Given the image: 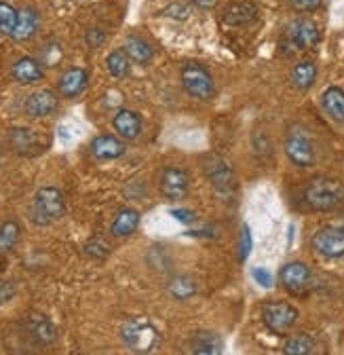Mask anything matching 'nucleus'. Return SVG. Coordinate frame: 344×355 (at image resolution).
<instances>
[{
	"label": "nucleus",
	"mask_w": 344,
	"mask_h": 355,
	"mask_svg": "<svg viewBox=\"0 0 344 355\" xmlns=\"http://www.w3.org/2000/svg\"><path fill=\"white\" fill-rule=\"evenodd\" d=\"M19 241V225L17 222H5L0 227V252H9Z\"/></svg>",
	"instance_id": "obj_29"
},
{
	"label": "nucleus",
	"mask_w": 344,
	"mask_h": 355,
	"mask_svg": "<svg viewBox=\"0 0 344 355\" xmlns=\"http://www.w3.org/2000/svg\"><path fill=\"white\" fill-rule=\"evenodd\" d=\"M305 201L315 211H329L344 201V187L332 178H315L305 189Z\"/></svg>",
	"instance_id": "obj_1"
},
{
	"label": "nucleus",
	"mask_w": 344,
	"mask_h": 355,
	"mask_svg": "<svg viewBox=\"0 0 344 355\" xmlns=\"http://www.w3.org/2000/svg\"><path fill=\"white\" fill-rule=\"evenodd\" d=\"M249 252H251V233H249L247 227H243V231H241V241H239V258H241V262L247 260Z\"/></svg>",
	"instance_id": "obj_34"
},
{
	"label": "nucleus",
	"mask_w": 344,
	"mask_h": 355,
	"mask_svg": "<svg viewBox=\"0 0 344 355\" xmlns=\"http://www.w3.org/2000/svg\"><path fill=\"white\" fill-rule=\"evenodd\" d=\"M285 153L291 159V163L300 165V167H311L315 165V150H313V142L309 140V136L300 129H291L289 136L285 140Z\"/></svg>",
	"instance_id": "obj_8"
},
{
	"label": "nucleus",
	"mask_w": 344,
	"mask_h": 355,
	"mask_svg": "<svg viewBox=\"0 0 344 355\" xmlns=\"http://www.w3.org/2000/svg\"><path fill=\"white\" fill-rule=\"evenodd\" d=\"M125 53L129 55V60H134L138 64H148L152 60V47L146 40L136 38V36L125 40Z\"/></svg>",
	"instance_id": "obj_23"
},
{
	"label": "nucleus",
	"mask_w": 344,
	"mask_h": 355,
	"mask_svg": "<svg viewBox=\"0 0 344 355\" xmlns=\"http://www.w3.org/2000/svg\"><path fill=\"white\" fill-rule=\"evenodd\" d=\"M283 351L287 355H309L315 351V340L307 334H298L293 338H289L283 347Z\"/></svg>",
	"instance_id": "obj_28"
},
{
	"label": "nucleus",
	"mask_w": 344,
	"mask_h": 355,
	"mask_svg": "<svg viewBox=\"0 0 344 355\" xmlns=\"http://www.w3.org/2000/svg\"><path fill=\"white\" fill-rule=\"evenodd\" d=\"M57 108V96L49 89H42L28 98L26 102V112L30 116H49Z\"/></svg>",
	"instance_id": "obj_13"
},
{
	"label": "nucleus",
	"mask_w": 344,
	"mask_h": 355,
	"mask_svg": "<svg viewBox=\"0 0 344 355\" xmlns=\"http://www.w3.org/2000/svg\"><path fill=\"white\" fill-rule=\"evenodd\" d=\"M9 140H11L13 150L24 155V157H34L49 146V138L45 136V133H38V131L26 129V127L13 129L9 133Z\"/></svg>",
	"instance_id": "obj_7"
},
{
	"label": "nucleus",
	"mask_w": 344,
	"mask_h": 355,
	"mask_svg": "<svg viewBox=\"0 0 344 355\" xmlns=\"http://www.w3.org/2000/svg\"><path fill=\"white\" fill-rule=\"evenodd\" d=\"M293 11L298 13H311V11H317L321 7L323 0H289Z\"/></svg>",
	"instance_id": "obj_33"
},
{
	"label": "nucleus",
	"mask_w": 344,
	"mask_h": 355,
	"mask_svg": "<svg viewBox=\"0 0 344 355\" xmlns=\"http://www.w3.org/2000/svg\"><path fill=\"white\" fill-rule=\"evenodd\" d=\"M108 252H110V245H108L102 237H96V239H91V241L87 243V254H89V256L104 258V256H108Z\"/></svg>",
	"instance_id": "obj_32"
},
{
	"label": "nucleus",
	"mask_w": 344,
	"mask_h": 355,
	"mask_svg": "<svg viewBox=\"0 0 344 355\" xmlns=\"http://www.w3.org/2000/svg\"><path fill=\"white\" fill-rule=\"evenodd\" d=\"M253 17H255V7L251 3H233L222 13V21L226 26H245Z\"/></svg>",
	"instance_id": "obj_18"
},
{
	"label": "nucleus",
	"mask_w": 344,
	"mask_h": 355,
	"mask_svg": "<svg viewBox=\"0 0 344 355\" xmlns=\"http://www.w3.org/2000/svg\"><path fill=\"white\" fill-rule=\"evenodd\" d=\"M38 28V15L34 9H24L17 13V24H15V30H13V38L15 40H28Z\"/></svg>",
	"instance_id": "obj_22"
},
{
	"label": "nucleus",
	"mask_w": 344,
	"mask_h": 355,
	"mask_svg": "<svg viewBox=\"0 0 344 355\" xmlns=\"http://www.w3.org/2000/svg\"><path fill=\"white\" fill-rule=\"evenodd\" d=\"M319 36H321L319 34V28L311 19H296L285 30L287 42L291 44L293 49H300V51L315 47V44L319 42Z\"/></svg>",
	"instance_id": "obj_9"
},
{
	"label": "nucleus",
	"mask_w": 344,
	"mask_h": 355,
	"mask_svg": "<svg viewBox=\"0 0 344 355\" xmlns=\"http://www.w3.org/2000/svg\"><path fill=\"white\" fill-rule=\"evenodd\" d=\"M13 78L17 83H24V85H30V83H38L42 78V68L36 60L32 58H21L15 62L13 66Z\"/></svg>",
	"instance_id": "obj_19"
},
{
	"label": "nucleus",
	"mask_w": 344,
	"mask_h": 355,
	"mask_svg": "<svg viewBox=\"0 0 344 355\" xmlns=\"http://www.w3.org/2000/svg\"><path fill=\"white\" fill-rule=\"evenodd\" d=\"M15 296V286L9 282H0V304L9 302Z\"/></svg>",
	"instance_id": "obj_38"
},
{
	"label": "nucleus",
	"mask_w": 344,
	"mask_h": 355,
	"mask_svg": "<svg viewBox=\"0 0 344 355\" xmlns=\"http://www.w3.org/2000/svg\"><path fill=\"white\" fill-rule=\"evenodd\" d=\"M251 275H253V279L260 284L262 288H273V275L269 271H264V269H253Z\"/></svg>",
	"instance_id": "obj_36"
},
{
	"label": "nucleus",
	"mask_w": 344,
	"mask_h": 355,
	"mask_svg": "<svg viewBox=\"0 0 344 355\" xmlns=\"http://www.w3.org/2000/svg\"><path fill=\"white\" fill-rule=\"evenodd\" d=\"M26 326H28L30 336H32L36 343H40V345H49V343H53V340H55V336H57L55 326H53L45 315L32 313V315L28 318Z\"/></svg>",
	"instance_id": "obj_15"
},
{
	"label": "nucleus",
	"mask_w": 344,
	"mask_h": 355,
	"mask_svg": "<svg viewBox=\"0 0 344 355\" xmlns=\"http://www.w3.org/2000/svg\"><path fill=\"white\" fill-rule=\"evenodd\" d=\"M323 108L325 112L336 119V121H344V92L338 87H329L323 94Z\"/></svg>",
	"instance_id": "obj_24"
},
{
	"label": "nucleus",
	"mask_w": 344,
	"mask_h": 355,
	"mask_svg": "<svg viewBox=\"0 0 344 355\" xmlns=\"http://www.w3.org/2000/svg\"><path fill=\"white\" fill-rule=\"evenodd\" d=\"M279 277H281V284L289 292L298 294V292H305L309 288V284H311V269L305 262H289V264H285L283 269H281Z\"/></svg>",
	"instance_id": "obj_11"
},
{
	"label": "nucleus",
	"mask_w": 344,
	"mask_h": 355,
	"mask_svg": "<svg viewBox=\"0 0 344 355\" xmlns=\"http://www.w3.org/2000/svg\"><path fill=\"white\" fill-rule=\"evenodd\" d=\"M165 15L176 17V19H186V17L190 15V11H188L186 5H169L167 11H165Z\"/></svg>",
	"instance_id": "obj_37"
},
{
	"label": "nucleus",
	"mask_w": 344,
	"mask_h": 355,
	"mask_svg": "<svg viewBox=\"0 0 344 355\" xmlns=\"http://www.w3.org/2000/svg\"><path fill=\"white\" fill-rule=\"evenodd\" d=\"M174 218L184 222V225H190V222L194 220V214L190 209H174Z\"/></svg>",
	"instance_id": "obj_39"
},
{
	"label": "nucleus",
	"mask_w": 344,
	"mask_h": 355,
	"mask_svg": "<svg viewBox=\"0 0 344 355\" xmlns=\"http://www.w3.org/2000/svg\"><path fill=\"white\" fill-rule=\"evenodd\" d=\"M205 173L209 178V182L213 184V189L220 193H228L235 184V169L230 165L228 159L220 157V155H209L205 157Z\"/></svg>",
	"instance_id": "obj_6"
},
{
	"label": "nucleus",
	"mask_w": 344,
	"mask_h": 355,
	"mask_svg": "<svg viewBox=\"0 0 344 355\" xmlns=\"http://www.w3.org/2000/svg\"><path fill=\"white\" fill-rule=\"evenodd\" d=\"M169 294L174 298H178V300H186V298L197 294V284H194L192 277L180 275V277H176L174 282L169 284Z\"/></svg>",
	"instance_id": "obj_26"
},
{
	"label": "nucleus",
	"mask_w": 344,
	"mask_h": 355,
	"mask_svg": "<svg viewBox=\"0 0 344 355\" xmlns=\"http://www.w3.org/2000/svg\"><path fill=\"white\" fill-rule=\"evenodd\" d=\"M317 78V66L313 62H300L291 70V83L298 89H309Z\"/></svg>",
	"instance_id": "obj_25"
},
{
	"label": "nucleus",
	"mask_w": 344,
	"mask_h": 355,
	"mask_svg": "<svg viewBox=\"0 0 344 355\" xmlns=\"http://www.w3.org/2000/svg\"><path fill=\"white\" fill-rule=\"evenodd\" d=\"M262 320L271 332L283 334L296 324L298 311L289 302H266L262 306Z\"/></svg>",
	"instance_id": "obj_4"
},
{
	"label": "nucleus",
	"mask_w": 344,
	"mask_h": 355,
	"mask_svg": "<svg viewBox=\"0 0 344 355\" xmlns=\"http://www.w3.org/2000/svg\"><path fill=\"white\" fill-rule=\"evenodd\" d=\"M123 343L134 353H150L161 343L156 328L146 320H129L120 330Z\"/></svg>",
	"instance_id": "obj_2"
},
{
	"label": "nucleus",
	"mask_w": 344,
	"mask_h": 355,
	"mask_svg": "<svg viewBox=\"0 0 344 355\" xmlns=\"http://www.w3.org/2000/svg\"><path fill=\"white\" fill-rule=\"evenodd\" d=\"M182 83H184V89L192 98H199V100H211L213 98V80L203 66L186 64L182 68Z\"/></svg>",
	"instance_id": "obj_5"
},
{
	"label": "nucleus",
	"mask_w": 344,
	"mask_h": 355,
	"mask_svg": "<svg viewBox=\"0 0 344 355\" xmlns=\"http://www.w3.org/2000/svg\"><path fill=\"white\" fill-rule=\"evenodd\" d=\"M161 193L167 199H184L188 193V175L182 169L167 167L161 175Z\"/></svg>",
	"instance_id": "obj_12"
},
{
	"label": "nucleus",
	"mask_w": 344,
	"mask_h": 355,
	"mask_svg": "<svg viewBox=\"0 0 344 355\" xmlns=\"http://www.w3.org/2000/svg\"><path fill=\"white\" fill-rule=\"evenodd\" d=\"M84 38H87V44H89V47H102V44H104V40H106V34L100 30V28H89L87 30V36H84Z\"/></svg>",
	"instance_id": "obj_35"
},
{
	"label": "nucleus",
	"mask_w": 344,
	"mask_h": 355,
	"mask_svg": "<svg viewBox=\"0 0 344 355\" xmlns=\"http://www.w3.org/2000/svg\"><path fill=\"white\" fill-rule=\"evenodd\" d=\"M192 5L201 7V9H211V7H216L218 0H190Z\"/></svg>",
	"instance_id": "obj_40"
},
{
	"label": "nucleus",
	"mask_w": 344,
	"mask_h": 355,
	"mask_svg": "<svg viewBox=\"0 0 344 355\" xmlns=\"http://www.w3.org/2000/svg\"><path fill=\"white\" fill-rule=\"evenodd\" d=\"M313 248L325 258H340L344 256V229L338 227H323L313 235Z\"/></svg>",
	"instance_id": "obj_10"
},
{
	"label": "nucleus",
	"mask_w": 344,
	"mask_h": 355,
	"mask_svg": "<svg viewBox=\"0 0 344 355\" xmlns=\"http://www.w3.org/2000/svg\"><path fill=\"white\" fill-rule=\"evenodd\" d=\"M15 24H17V11L7 3H0V32L11 36L15 30Z\"/></svg>",
	"instance_id": "obj_30"
},
{
	"label": "nucleus",
	"mask_w": 344,
	"mask_h": 355,
	"mask_svg": "<svg viewBox=\"0 0 344 355\" xmlns=\"http://www.w3.org/2000/svg\"><path fill=\"white\" fill-rule=\"evenodd\" d=\"M91 153L100 161H112L125 155V144L112 136H100L91 142Z\"/></svg>",
	"instance_id": "obj_16"
},
{
	"label": "nucleus",
	"mask_w": 344,
	"mask_h": 355,
	"mask_svg": "<svg viewBox=\"0 0 344 355\" xmlns=\"http://www.w3.org/2000/svg\"><path fill=\"white\" fill-rule=\"evenodd\" d=\"M66 214L64 197L57 189H40L32 203V220L36 225H49Z\"/></svg>",
	"instance_id": "obj_3"
},
{
	"label": "nucleus",
	"mask_w": 344,
	"mask_h": 355,
	"mask_svg": "<svg viewBox=\"0 0 344 355\" xmlns=\"http://www.w3.org/2000/svg\"><path fill=\"white\" fill-rule=\"evenodd\" d=\"M40 58L42 62H45L47 66H57L62 62V49L57 42H49L45 49L40 51Z\"/></svg>",
	"instance_id": "obj_31"
},
{
	"label": "nucleus",
	"mask_w": 344,
	"mask_h": 355,
	"mask_svg": "<svg viewBox=\"0 0 344 355\" xmlns=\"http://www.w3.org/2000/svg\"><path fill=\"white\" fill-rule=\"evenodd\" d=\"M138 225H140V214L136 209H123L114 218L110 231L114 237H127L138 229Z\"/></svg>",
	"instance_id": "obj_20"
},
{
	"label": "nucleus",
	"mask_w": 344,
	"mask_h": 355,
	"mask_svg": "<svg viewBox=\"0 0 344 355\" xmlns=\"http://www.w3.org/2000/svg\"><path fill=\"white\" fill-rule=\"evenodd\" d=\"M222 340L218 334L213 332H199L190 340V351L201 353V355H213V353H222Z\"/></svg>",
	"instance_id": "obj_21"
},
{
	"label": "nucleus",
	"mask_w": 344,
	"mask_h": 355,
	"mask_svg": "<svg viewBox=\"0 0 344 355\" xmlns=\"http://www.w3.org/2000/svg\"><path fill=\"white\" fill-rule=\"evenodd\" d=\"M106 66L114 78H125L129 70H132V66H129V55L125 51H112L106 60Z\"/></svg>",
	"instance_id": "obj_27"
},
{
	"label": "nucleus",
	"mask_w": 344,
	"mask_h": 355,
	"mask_svg": "<svg viewBox=\"0 0 344 355\" xmlns=\"http://www.w3.org/2000/svg\"><path fill=\"white\" fill-rule=\"evenodd\" d=\"M84 87H87V72L82 68H72V70L64 72L60 78V94L64 98H74V96L82 94Z\"/></svg>",
	"instance_id": "obj_17"
},
{
	"label": "nucleus",
	"mask_w": 344,
	"mask_h": 355,
	"mask_svg": "<svg viewBox=\"0 0 344 355\" xmlns=\"http://www.w3.org/2000/svg\"><path fill=\"white\" fill-rule=\"evenodd\" d=\"M114 129L120 138L125 140H134L140 136V131H142V121L140 116L134 112V110H118L114 114V121H112Z\"/></svg>",
	"instance_id": "obj_14"
}]
</instances>
